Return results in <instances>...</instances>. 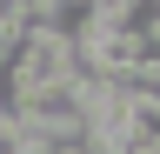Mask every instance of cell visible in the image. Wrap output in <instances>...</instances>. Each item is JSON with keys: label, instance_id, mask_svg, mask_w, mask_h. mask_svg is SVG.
Returning <instances> with one entry per match:
<instances>
[{"label": "cell", "instance_id": "1", "mask_svg": "<svg viewBox=\"0 0 160 154\" xmlns=\"http://www.w3.org/2000/svg\"><path fill=\"white\" fill-rule=\"evenodd\" d=\"M0 114L40 121V127H53V134L87 127V101H80V87H73V81H53V87H13V81H7V107H0Z\"/></svg>", "mask_w": 160, "mask_h": 154}, {"label": "cell", "instance_id": "2", "mask_svg": "<svg viewBox=\"0 0 160 154\" xmlns=\"http://www.w3.org/2000/svg\"><path fill=\"white\" fill-rule=\"evenodd\" d=\"M13 87H53V81H73V40H60V34H33L27 54L7 67Z\"/></svg>", "mask_w": 160, "mask_h": 154}]
</instances>
